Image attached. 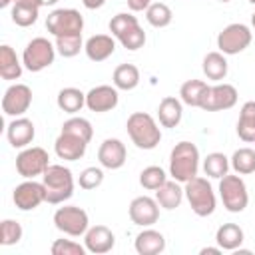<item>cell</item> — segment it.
I'll use <instances>...</instances> for the list:
<instances>
[{
	"label": "cell",
	"mask_w": 255,
	"mask_h": 255,
	"mask_svg": "<svg viewBox=\"0 0 255 255\" xmlns=\"http://www.w3.org/2000/svg\"><path fill=\"white\" fill-rule=\"evenodd\" d=\"M199 171V149L191 141H179L169 153V175L185 183L191 177H195Z\"/></svg>",
	"instance_id": "obj_1"
},
{
	"label": "cell",
	"mask_w": 255,
	"mask_h": 255,
	"mask_svg": "<svg viewBox=\"0 0 255 255\" xmlns=\"http://www.w3.org/2000/svg\"><path fill=\"white\" fill-rule=\"evenodd\" d=\"M42 183L46 187V201L52 205H60L74 195V175L64 165L50 163L42 175Z\"/></svg>",
	"instance_id": "obj_2"
},
{
	"label": "cell",
	"mask_w": 255,
	"mask_h": 255,
	"mask_svg": "<svg viewBox=\"0 0 255 255\" xmlns=\"http://www.w3.org/2000/svg\"><path fill=\"white\" fill-rule=\"evenodd\" d=\"M126 129L129 139L139 149H153L161 141V129L157 122L145 112H133L126 122Z\"/></svg>",
	"instance_id": "obj_3"
},
{
	"label": "cell",
	"mask_w": 255,
	"mask_h": 255,
	"mask_svg": "<svg viewBox=\"0 0 255 255\" xmlns=\"http://www.w3.org/2000/svg\"><path fill=\"white\" fill-rule=\"evenodd\" d=\"M110 32L112 36L126 48V50H139L145 44V32L141 30L137 18L129 12H120L110 20Z\"/></svg>",
	"instance_id": "obj_4"
},
{
	"label": "cell",
	"mask_w": 255,
	"mask_h": 255,
	"mask_svg": "<svg viewBox=\"0 0 255 255\" xmlns=\"http://www.w3.org/2000/svg\"><path fill=\"white\" fill-rule=\"evenodd\" d=\"M183 191L187 197V203L191 207V211L197 217H209L213 215L215 207H217V199H215V191L211 187V183L205 177H191L189 181L183 183Z\"/></svg>",
	"instance_id": "obj_5"
},
{
	"label": "cell",
	"mask_w": 255,
	"mask_h": 255,
	"mask_svg": "<svg viewBox=\"0 0 255 255\" xmlns=\"http://www.w3.org/2000/svg\"><path fill=\"white\" fill-rule=\"evenodd\" d=\"M56 52H58L56 46L48 38L38 36L26 44L24 54H22V64L28 72H42L54 64Z\"/></svg>",
	"instance_id": "obj_6"
},
{
	"label": "cell",
	"mask_w": 255,
	"mask_h": 255,
	"mask_svg": "<svg viewBox=\"0 0 255 255\" xmlns=\"http://www.w3.org/2000/svg\"><path fill=\"white\" fill-rule=\"evenodd\" d=\"M219 197L223 201V207L229 213L245 211V207L249 203V193H247V185L239 177V173H235V175L227 173L219 179Z\"/></svg>",
	"instance_id": "obj_7"
},
{
	"label": "cell",
	"mask_w": 255,
	"mask_h": 255,
	"mask_svg": "<svg viewBox=\"0 0 255 255\" xmlns=\"http://www.w3.org/2000/svg\"><path fill=\"white\" fill-rule=\"evenodd\" d=\"M251 40H253L251 28L241 22H233V24H227L217 34V48L225 56H235V54H241L245 48H249Z\"/></svg>",
	"instance_id": "obj_8"
},
{
	"label": "cell",
	"mask_w": 255,
	"mask_h": 255,
	"mask_svg": "<svg viewBox=\"0 0 255 255\" xmlns=\"http://www.w3.org/2000/svg\"><path fill=\"white\" fill-rule=\"evenodd\" d=\"M54 225L58 231L70 237H82L90 227L88 213L78 205H64L58 207L54 213Z\"/></svg>",
	"instance_id": "obj_9"
},
{
	"label": "cell",
	"mask_w": 255,
	"mask_h": 255,
	"mask_svg": "<svg viewBox=\"0 0 255 255\" xmlns=\"http://www.w3.org/2000/svg\"><path fill=\"white\" fill-rule=\"evenodd\" d=\"M46 30L58 38L68 34H82L84 30V16L74 8H58L52 10L46 18Z\"/></svg>",
	"instance_id": "obj_10"
},
{
	"label": "cell",
	"mask_w": 255,
	"mask_h": 255,
	"mask_svg": "<svg viewBox=\"0 0 255 255\" xmlns=\"http://www.w3.org/2000/svg\"><path fill=\"white\" fill-rule=\"evenodd\" d=\"M48 165H50V155L44 147H38V145L24 147L16 155V171L24 179H34L38 175H44Z\"/></svg>",
	"instance_id": "obj_11"
},
{
	"label": "cell",
	"mask_w": 255,
	"mask_h": 255,
	"mask_svg": "<svg viewBox=\"0 0 255 255\" xmlns=\"http://www.w3.org/2000/svg\"><path fill=\"white\" fill-rule=\"evenodd\" d=\"M237 88L231 86V84H215V86H209L205 96H203V102H201V110L205 112H223V110H231L235 104H237Z\"/></svg>",
	"instance_id": "obj_12"
},
{
	"label": "cell",
	"mask_w": 255,
	"mask_h": 255,
	"mask_svg": "<svg viewBox=\"0 0 255 255\" xmlns=\"http://www.w3.org/2000/svg\"><path fill=\"white\" fill-rule=\"evenodd\" d=\"M32 106V90L26 84H12L2 96V112L10 118L24 116Z\"/></svg>",
	"instance_id": "obj_13"
},
{
	"label": "cell",
	"mask_w": 255,
	"mask_h": 255,
	"mask_svg": "<svg viewBox=\"0 0 255 255\" xmlns=\"http://www.w3.org/2000/svg\"><path fill=\"white\" fill-rule=\"evenodd\" d=\"M12 199H14V205L20 211H32L40 203L46 201V187H44L42 181L26 179L20 185H16V189L12 193Z\"/></svg>",
	"instance_id": "obj_14"
},
{
	"label": "cell",
	"mask_w": 255,
	"mask_h": 255,
	"mask_svg": "<svg viewBox=\"0 0 255 255\" xmlns=\"http://www.w3.org/2000/svg\"><path fill=\"white\" fill-rule=\"evenodd\" d=\"M128 213H129V219L133 225L149 227L159 219V203L155 201V197L139 195V197L131 199Z\"/></svg>",
	"instance_id": "obj_15"
},
{
	"label": "cell",
	"mask_w": 255,
	"mask_h": 255,
	"mask_svg": "<svg viewBox=\"0 0 255 255\" xmlns=\"http://www.w3.org/2000/svg\"><path fill=\"white\" fill-rule=\"evenodd\" d=\"M120 102V94L116 86H96L86 94V108L96 112V114H104V112H112Z\"/></svg>",
	"instance_id": "obj_16"
},
{
	"label": "cell",
	"mask_w": 255,
	"mask_h": 255,
	"mask_svg": "<svg viewBox=\"0 0 255 255\" xmlns=\"http://www.w3.org/2000/svg\"><path fill=\"white\" fill-rule=\"evenodd\" d=\"M128 159V149L122 139L108 137L98 147V161L106 169H120Z\"/></svg>",
	"instance_id": "obj_17"
},
{
	"label": "cell",
	"mask_w": 255,
	"mask_h": 255,
	"mask_svg": "<svg viewBox=\"0 0 255 255\" xmlns=\"http://www.w3.org/2000/svg\"><path fill=\"white\" fill-rule=\"evenodd\" d=\"M84 245H86L88 253L104 255V253H110L114 249L116 235L106 225H94V227H88V231L84 233Z\"/></svg>",
	"instance_id": "obj_18"
},
{
	"label": "cell",
	"mask_w": 255,
	"mask_h": 255,
	"mask_svg": "<svg viewBox=\"0 0 255 255\" xmlns=\"http://www.w3.org/2000/svg\"><path fill=\"white\" fill-rule=\"evenodd\" d=\"M86 149H88V141H84L82 137L68 133V131H60V135L54 141L56 155L66 161H78L80 157H84Z\"/></svg>",
	"instance_id": "obj_19"
},
{
	"label": "cell",
	"mask_w": 255,
	"mask_h": 255,
	"mask_svg": "<svg viewBox=\"0 0 255 255\" xmlns=\"http://www.w3.org/2000/svg\"><path fill=\"white\" fill-rule=\"evenodd\" d=\"M34 135H36V128H34V122L20 116V118H14L8 128H6V137L10 141L12 147H18V149H24L28 147L32 141H34Z\"/></svg>",
	"instance_id": "obj_20"
},
{
	"label": "cell",
	"mask_w": 255,
	"mask_h": 255,
	"mask_svg": "<svg viewBox=\"0 0 255 255\" xmlns=\"http://www.w3.org/2000/svg\"><path fill=\"white\" fill-rule=\"evenodd\" d=\"M84 52L92 62H104L116 52V40L110 34H96L86 40Z\"/></svg>",
	"instance_id": "obj_21"
},
{
	"label": "cell",
	"mask_w": 255,
	"mask_h": 255,
	"mask_svg": "<svg viewBox=\"0 0 255 255\" xmlns=\"http://www.w3.org/2000/svg\"><path fill=\"white\" fill-rule=\"evenodd\" d=\"M181 118H183V102L173 96H165L157 106L159 124L163 128H175V126H179Z\"/></svg>",
	"instance_id": "obj_22"
},
{
	"label": "cell",
	"mask_w": 255,
	"mask_h": 255,
	"mask_svg": "<svg viewBox=\"0 0 255 255\" xmlns=\"http://www.w3.org/2000/svg\"><path fill=\"white\" fill-rule=\"evenodd\" d=\"M133 247L139 255H157L165 249V237L155 229H143L141 233H137Z\"/></svg>",
	"instance_id": "obj_23"
},
{
	"label": "cell",
	"mask_w": 255,
	"mask_h": 255,
	"mask_svg": "<svg viewBox=\"0 0 255 255\" xmlns=\"http://www.w3.org/2000/svg\"><path fill=\"white\" fill-rule=\"evenodd\" d=\"M183 195H185V191H183L181 183L175 179H167L159 189H155V201L159 203V207H163L167 211L179 207Z\"/></svg>",
	"instance_id": "obj_24"
},
{
	"label": "cell",
	"mask_w": 255,
	"mask_h": 255,
	"mask_svg": "<svg viewBox=\"0 0 255 255\" xmlns=\"http://www.w3.org/2000/svg\"><path fill=\"white\" fill-rule=\"evenodd\" d=\"M215 241L223 251H237L245 241V233L237 223H223L215 231Z\"/></svg>",
	"instance_id": "obj_25"
},
{
	"label": "cell",
	"mask_w": 255,
	"mask_h": 255,
	"mask_svg": "<svg viewBox=\"0 0 255 255\" xmlns=\"http://www.w3.org/2000/svg\"><path fill=\"white\" fill-rule=\"evenodd\" d=\"M201 70H203V74H205L207 80H213V82L225 80V76L229 72V64H227L225 54H221L219 50L205 54L203 64H201Z\"/></svg>",
	"instance_id": "obj_26"
},
{
	"label": "cell",
	"mask_w": 255,
	"mask_h": 255,
	"mask_svg": "<svg viewBox=\"0 0 255 255\" xmlns=\"http://www.w3.org/2000/svg\"><path fill=\"white\" fill-rule=\"evenodd\" d=\"M22 68H24V64L18 60L16 52L8 44H2L0 46V76H2V80H18L22 76Z\"/></svg>",
	"instance_id": "obj_27"
},
{
	"label": "cell",
	"mask_w": 255,
	"mask_h": 255,
	"mask_svg": "<svg viewBox=\"0 0 255 255\" xmlns=\"http://www.w3.org/2000/svg\"><path fill=\"white\" fill-rule=\"evenodd\" d=\"M237 135L241 141L251 143L255 139V102H245L237 120Z\"/></svg>",
	"instance_id": "obj_28"
},
{
	"label": "cell",
	"mask_w": 255,
	"mask_h": 255,
	"mask_svg": "<svg viewBox=\"0 0 255 255\" xmlns=\"http://www.w3.org/2000/svg\"><path fill=\"white\" fill-rule=\"evenodd\" d=\"M56 104L62 112L66 114H78L84 106H86V94L78 88H62L58 92V98H56Z\"/></svg>",
	"instance_id": "obj_29"
},
{
	"label": "cell",
	"mask_w": 255,
	"mask_h": 255,
	"mask_svg": "<svg viewBox=\"0 0 255 255\" xmlns=\"http://www.w3.org/2000/svg\"><path fill=\"white\" fill-rule=\"evenodd\" d=\"M207 82L203 80H187L181 84L179 88V100L185 104V106H191V108H201V102H203V96L207 92Z\"/></svg>",
	"instance_id": "obj_30"
},
{
	"label": "cell",
	"mask_w": 255,
	"mask_h": 255,
	"mask_svg": "<svg viewBox=\"0 0 255 255\" xmlns=\"http://www.w3.org/2000/svg\"><path fill=\"white\" fill-rule=\"evenodd\" d=\"M114 86L118 90H124V92H129L133 88H137L139 84V70L137 66L133 64H120L116 70H114Z\"/></svg>",
	"instance_id": "obj_31"
},
{
	"label": "cell",
	"mask_w": 255,
	"mask_h": 255,
	"mask_svg": "<svg viewBox=\"0 0 255 255\" xmlns=\"http://www.w3.org/2000/svg\"><path fill=\"white\" fill-rule=\"evenodd\" d=\"M229 167H231L229 157L221 151H211L203 159V171H205L207 177H213V179H221L223 175H227Z\"/></svg>",
	"instance_id": "obj_32"
},
{
	"label": "cell",
	"mask_w": 255,
	"mask_h": 255,
	"mask_svg": "<svg viewBox=\"0 0 255 255\" xmlns=\"http://www.w3.org/2000/svg\"><path fill=\"white\" fill-rule=\"evenodd\" d=\"M229 163L235 173L239 175H249L255 171V149L253 147H239L233 151L229 157Z\"/></svg>",
	"instance_id": "obj_33"
},
{
	"label": "cell",
	"mask_w": 255,
	"mask_h": 255,
	"mask_svg": "<svg viewBox=\"0 0 255 255\" xmlns=\"http://www.w3.org/2000/svg\"><path fill=\"white\" fill-rule=\"evenodd\" d=\"M38 6H32V4H24V2H14L12 4V10H10V16H12V22L20 28H28L32 24H36L38 20Z\"/></svg>",
	"instance_id": "obj_34"
},
{
	"label": "cell",
	"mask_w": 255,
	"mask_h": 255,
	"mask_svg": "<svg viewBox=\"0 0 255 255\" xmlns=\"http://www.w3.org/2000/svg\"><path fill=\"white\" fill-rule=\"evenodd\" d=\"M171 18H173V12L163 2H151L149 8L145 10V20L153 28H165V26H169L171 24Z\"/></svg>",
	"instance_id": "obj_35"
},
{
	"label": "cell",
	"mask_w": 255,
	"mask_h": 255,
	"mask_svg": "<svg viewBox=\"0 0 255 255\" xmlns=\"http://www.w3.org/2000/svg\"><path fill=\"white\" fill-rule=\"evenodd\" d=\"M165 181H167V175H165L163 167H159V165H147L139 173V185L143 189H149V191L159 189Z\"/></svg>",
	"instance_id": "obj_36"
},
{
	"label": "cell",
	"mask_w": 255,
	"mask_h": 255,
	"mask_svg": "<svg viewBox=\"0 0 255 255\" xmlns=\"http://www.w3.org/2000/svg\"><path fill=\"white\" fill-rule=\"evenodd\" d=\"M54 46H56V50H58L60 56L74 58L84 48V40H82V34H68V36H58L56 42H54Z\"/></svg>",
	"instance_id": "obj_37"
},
{
	"label": "cell",
	"mask_w": 255,
	"mask_h": 255,
	"mask_svg": "<svg viewBox=\"0 0 255 255\" xmlns=\"http://www.w3.org/2000/svg\"><path fill=\"white\" fill-rule=\"evenodd\" d=\"M62 131L74 133V135L82 137V139L88 141V143H90V139H92V135H94V128H92V124H90L86 118H78V116L66 120V122L62 124Z\"/></svg>",
	"instance_id": "obj_38"
},
{
	"label": "cell",
	"mask_w": 255,
	"mask_h": 255,
	"mask_svg": "<svg viewBox=\"0 0 255 255\" xmlns=\"http://www.w3.org/2000/svg\"><path fill=\"white\" fill-rule=\"evenodd\" d=\"M22 225L14 219H4L0 223V243L2 245H16L22 239Z\"/></svg>",
	"instance_id": "obj_39"
},
{
	"label": "cell",
	"mask_w": 255,
	"mask_h": 255,
	"mask_svg": "<svg viewBox=\"0 0 255 255\" xmlns=\"http://www.w3.org/2000/svg\"><path fill=\"white\" fill-rule=\"evenodd\" d=\"M102 183H104V171H102V167H86L80 173V177H78V185L82 189H86V191H92V189L100 187Z\"/></svg>",
	"instance_id": "obj_40"
},
{
	"label": "cell",
	"mask_w": 255,
	"mask_h": 255,
	"mask_svg": "<svg viewBox=\"0 0 255 255\" xmlns=\"http://www.w3.org/2000/svg\"><path fill=\"white\" fill-rule=\"evenodd\" d=\"M50 253L52 255H86L88 249L86 245H80L72 239H56L50 247Z\"/></svg>",
	"instance_id": "obj_41"
},
{
	"label": "cell",
	"mask_w": 255,
	"mask_h": 255,
	"mask_svg": "<svg viewBox=\"0 0 255 255\" xmlns=\"http://www.w3.org/2000/svg\"><path fill=\"white\" fill-rule=\"evenodd\" d=\"M149 4H151V0H128V8L131 12H143L149 8Z\"/></svg>",
	"instance_id": "obj_42"
},
{
	"label": "cell",
	"mask_w": 255,
	"mask_h": 255,
	"mask_svg": "<svg viewBox=\"0 0 255 255\" xmlns=\"http://www.w3.org/2000/svg\"><path fill=\"white\" fill-rule=\"evenodd\" d=\"M82 4L88 8V10H98L106 4V0H82Z\"/></svg>",
	"instance_id": "obj_43"
},
{
	"label": "cell",
	"mask_w": 255,
	"mask_h": 255,
	"mask_svg": "<svg viewBox=\"0 0 255 255\" xmlns=\"http://www.w3.org/2000/svg\"><path fill=\"white\" fill-rule=\"evenodd\" d=\"M221 251H223V249L217 245V247H203L199 253H201V255H207V253H211V255H219Z\"/></svg>",
	"instance_id": "obj_44"
},
{
	"label": "cell",
	"mask_w": 255,
	"mask_h": 255,
	"mask_svg": "<svg viewBox=\"0 0 255 255\" xmlns=\"http://www.w3.org/2000/svg\"><path fill=\"white\" fill-rule=\"evenodd\" d=\"M56 2H58V0H40V4H42V6H54Z\"/></svg>",
	"instance_id": "obj_45"
},
{
	"label": "cell",
	"mask_w": 255,
	"mask_h": 255,
	"mask_svg": "<svg viewBox=\"0 0 255 255\" xmlns=\"http://www.w3.org/2000/svg\"><path fill=\"white\" fill-rule=\"evenodd\" d=\"M10 4H14V0H0V6L2 8H8Z\"/></svg>",
	"instance_id": "obj_46"
},
{
	"label": "cell",
	"mask_w": 255,
	"mask_h": 255,
	"mask_svg": "<svg viewBox=\"0 0 255 255\" xmlns=\"http://www.w3.org/2000/svg\"><path fill=\"white\" fill-rule=\"evenodd\" d=\"M251 26H253V30H255V12L251 14Z\"/></svg>",
	"instance_id": "obj_47"
},
{
	"label": "cell",
	"mask_w": 255,
	"mask_h": 255,
	"mask_svg": "<svg viewBox=\"0 0 255 255\" xmlns=\"http://www.w3.org/2000/svg\"><path fill=\"white\" fill-rule=\"evenodd\" d=\"M219 2H223V4H225V2H231V0H219Z\"/></svg>",
	"instance_id": "obj_48"
},
{
	"label": "cell",
	"mask_w": 255,
	"mask_h": 255,
	"mask_svg": "<svg viewBox=\"0 0 255 255\" xmlns=\"http://www.w3.org/2000/svg\"><path fill=\"white\" fill-rule=\"evenodd\" d=\"M247 2H251V4H255V0H247Z\"/></svg>",
	"instance_id": "obj_49"
},
{
	"label": "cell",
	"mask_w": 255,
	"mask_h": 255,
	"mask_svg": "<svg viewBox=\"0 0 255 255\" xmlns=\"http://www.w3.org/2000/svg\"><path fill=\"white\" fill-rule=\"evenodd\" d=\"M253 143H255V139H253Z\"/></svg>",
	"instance_id": "obj_50"
}]
</instances>
